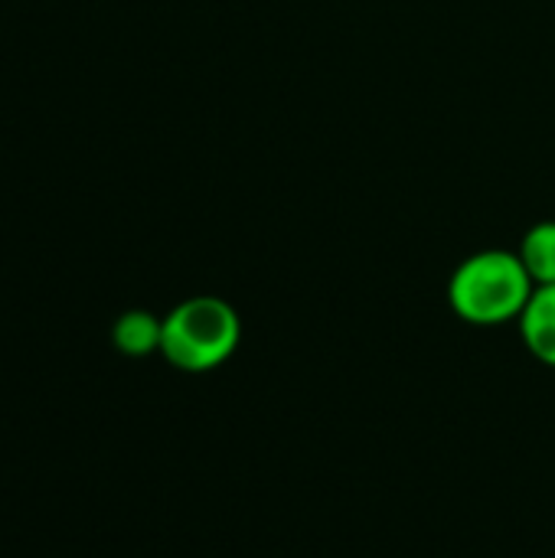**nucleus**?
<instances>
[{"label":"nucleus","mask_w":555,"mask_h":558,"mask_svg":"<svg viewBox=\"0 0 555 558\" xmlns=\"http://www.w3.org/2000/svg\"><path fill=\"white\" fill-rule=\"evenodd\" d=\"M533 291L536 284L517 252L484 248L455 268L448 281V304L464 324L497 327L520 320Z\"/></svg>","instance_id":"f257e3e1"},{"label":"nucleus","mask_w":555,"mask_h":558,"mask_svg":"<svg viewBox=\"0 0 555 558\" xmlns=\"http://www.w3.org/2000/svg\"><path fill=\"white\" fill-rule=\"evenodd\" d=\"M242 343L239 311L213 294L186 298L164 317L160 356L183 373H209Z\"/></svg>","instance_id":"f03ea898"},{"label":"nucleus","mask_w":555,"mask_h":558,"mask_svg":"<svg viewBox=\"0 0 555 558\" xmlns=\"http://www.w3.org/2000/svg\"><path fill=\"white\" fill-rule=\"evenodd\" d=\"M520 337L527 350L555 369V284H540L520 314Z\"/></svg>","instance_id":"7ed1b4c3"},{"label":"nucleus","mask_w":555,"mask_h":558,"mask_svg":"<svg viewBox=\"0 0 555 558\" xmlns=\"http://www.w3.org/2000/svg\"><path fill=\"white\" fill-rule=\"evenodd\" d=\"M160 337H164V320L154 317L150 311H128L111 327V340L124 356L160 353Z\"/></svg>","instance_id":"20e7f679"},{"label":"nucleus","mask_w":555,"mask_h":558,"mask_svg":"<svg viewBox=\"0 0 555 558\" xmlns=\"http://www.w3.org/2000/svg\"><path fill=\"white\" fill-rule=\"evenodd\" d=\"M517 255L527 265L536 288L540 284H555V219L536 222L533 229H527V235L520 239Z\"/></svg>","instance_id":"39448f33"}]
</instances>
